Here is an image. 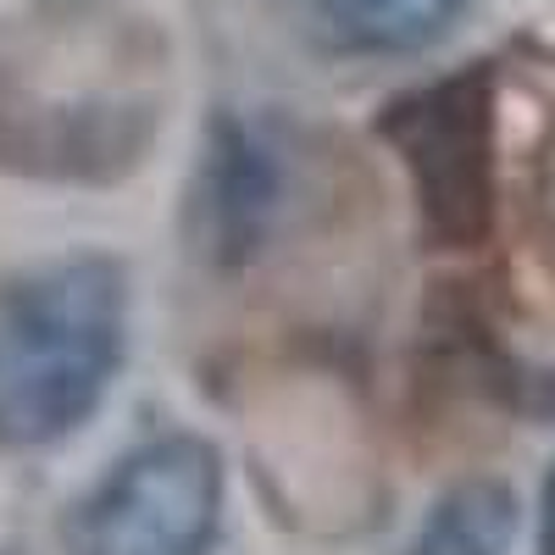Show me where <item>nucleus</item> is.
Masks as SVG:
<instances>
[{"instance_id": "1", "label": "nucleus", "mask_w": 555, "mask_h": 555, "mask_svg": "<svg viewBox=\"0 0 555 555\" xmlns=\"http://www.w3.org/2000/svg\"><path fill=\"white\" fill-rule=\"evenodd\" d=\"M128 272L62 256L0 278V450L78 434L128 361Z\"/></svg>"}, {"instance_id": "2", "label": "nucleus", "mask_w": 555, "mask_h": 555, "mask_svg": "<svg viewBox=\"0 0 555 555\" xmlns=\"http://www.w3.org/2000/svg\"><path fill=\"white\" fill-rule=\"evenodd\" d=\"M373 133L405 167L416 228L434 250H478L500 217V78L455 67L395 95Z\"/></svg>"}, {"instance_id": "3", "label": "nucleus", "mask_w": 555, "mask_h": 555, "mask_svg": "<svg viewBox=\"0 0 555 555\" xmlns=\"http://www.w3.org/2000/svg\"><path fill=\"white\" fill-rule=\"evenodd\" d=\"M162 128L151 62L106 78H51L39 62L0 67V172L39 183H117L145 167Z\"/></svg>"}, {"instance_id": "4", "label": "nucleus", "mask_w": 555, "mask_h": 555, "mask_svg": "<svg viewBox=\"0 0 555 555\" xmlns=\"http://www.w3.org/2000/svg\"><path fill=\"white\" fill-rule=\"evenodd\" d=\"M228 473L211 439L162 434L67 505V555H217Z\"/></svg>"}, {"instance_id": "5", "label": "nucleus", "mask_w": 555, "mask_h": 555, "mask_svg": "<svg viewBox=\"0 0 555 555\" xmlns=\"http://www.w3.org/2000/svg\"><path fill=\"white\" fill-rule=\"evenodd\" d=\"M289 206V162L245 112H217L195 172V240L217 272H245L267 256Z\"/></svg>"}, {"instance_id": "6", "label": "nucleus", "mask_w": 555, "mask_h": 555, "mask_svg": "<svg viewBox=\"0 0 555 555\" xmlns=\"http://www.w3.org/2000/svg\"><path fill=\"white\" fill-rule=\"evenodd\" d=\"M517 494L500 478H461L450 483L434 512L416 528L405 555H512L517 544Z\"/></svg>"}, {"instance_id": "7", "label": "nucleus", "mask_w": 555, "mask_h": 555, "mask_svg": "<svg viewBox=\"0 0 555 555\" xmlns=\"http://www.w3.org/2000/svg\"><path fill=\"white\" fill-rule=\"evenodd\" d=\"M467 0H322L328 28L350 51L373 56H411L450 34Z\"/></svg>"}, {"instance_id": "8", "label": "nucleus", "mask_w": 555, "mask_h": 555, "mask_svg": "<svg viewBox=\"0 0 555 555\" xmlns=\"http://www.w3.org/2000/svg\"><path fill=\"white\" fill-rule=\"evenodd\" d=\"M539 555H555V467L544 473L539 489Z\"/></svg>"}]
</instances>
